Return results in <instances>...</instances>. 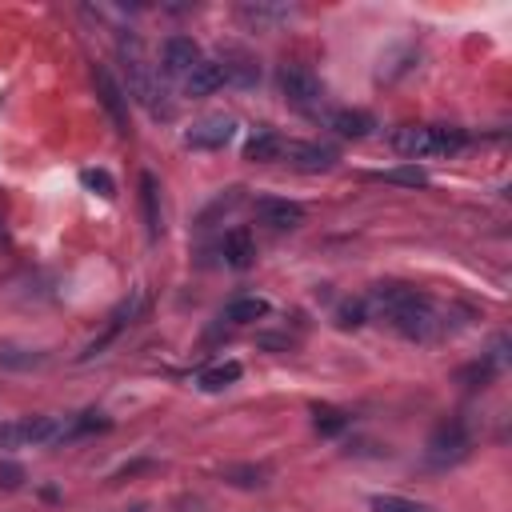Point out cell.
<instances>
[{
    "label": "cell",
    "instance_id": "obj_17",
    "mask_svg": "<svg viewBox=\"0 0 512 512\" xmlns=\"http://www.w3.org/2000/svg\"><path fill=\"white\" fill-rule=\"evenodd\" d=\"M240 360H224V364H212V368H204L200 376H196V384L204 388V392H220V388H228V384H236L240 380Z\"/></svg>",
    "mask_w": 512,
    "mask_h": 512
},
{
    "label": "cell",
    "instance_id": "obj_15",
    "mask_svg": "<svg viewBox=\"0 0 512 512\" xmlns=\"http://www.w3.org/2000/svg\"><path fill=\"white\" fill-rule=\"evenodd\" d=\"M280 156H284V136H276V132H256L244 144V160H252V164H272Z\"/></svg>",
    "mask_w": 512,
    "mask_h": 512
},
{
    "label": "cell",
    "instance_id": "obj_10",
    "mask_svg": "<svg viewBox=\"0 0 512 512\" xmlns=\"http://www.w3.org/2000/svg\"><path fill=\"white\" fill-rule=\"evenodd\" d=\"M256 216H260L268 228H276V232H292V228L304 224V208H300L296 200H280V196L256 200Z\"/></svg>",
    "mask_w": 512,
    "mask_h": 512
},
{
    "label": "cell",
    "instance_id": "obj_19",
    "mask_svg": "<svg viewBox=\"0 0 512 512\" xmlns=\"http://www.w3.org/2000/svg\"><path fill=\"white\" fill-rule=\"evenodd\" d=\"M312 424H316L320 436H336V432L348 428V412L336 408V404H312Z\"/></svg>",
    "mask_w": 512,
    "mask_h": 512
},
{
    "label": "cell",
    "instance_id": "obj_26",
    "mask_svg": "<svg viewBox=\"0 0 512 512\" xmlns=\"http://www.w3.org/2000/svg\"><path fill=\"white\" fill-rule=\"evenodd\" d=\"M24 436H20V420H0V448H20Z\"/></svg>",
    "mask_w": 512,
    "mask_h": 512
},
{
    "label": "cell",
    "instance_id": "obj_3",
    "mask_svg": "<svg viewBox=\"0 0 512 512\" xmlns=\"http://www.w3.org/2000/svg\"><path fill=\"white\" fill-rule=\"evenodd\" d=\"M120 56H124V68H128V92L156 116V120H168L172 116V104L164 100L168 92L160 88V80L152 76V68H148V60H144V48H140V40L136 36H128V40H120Z\"/></svg>",
    "mask_w": 512,
    "mask_h": 512
},
{
    "label": "cell",
    "instance_id": "obj_20",
    "mask_svg": "<svg viewBox=\"0 0 512 512\" xmlns=\"http://www.w3.org/2000/svg\"><path fill=\"white\" fill-rule=\"evenodd\" d=\"M376 180H388V184H408V188H420L428 184V172L416 168V164H404V168H388V172H372Z\"/></svg>",
    "mask_w": 512,
    "mask_h": 512
},
{
    "label": "cell",
    "instance_id": "obj_6",
    "mask_svg": "<svg viewBox=\"0 0 512 512\" xmlns=\"http://www.w3.org/2000/svg\"><path fill=\"white\" fill-rule=\"evenodd\" d=\"M232 132H236V120L224 116V112H212V116H200L184 132V144L188 148H200V152H216V148H224L232 140Z\"/></svg>",
    "mask_w": 512,
    "mask_h": 512
},
{
    "label": "cell",
    "instance_id": "obj_5",
    "mask_svg": "<svg viewBox=\"0 0 512 512\" xmlns=\"http://www.w3.org/2000/svg\"><path fill=\"white\" fill-rule=\"evenodd\" d=\"M280 92H284V100H288L296 112H312V108H320V100H324V84H320L308 68H296V64H284V68H280Z\"/></svg>",
    "mask_w": 512,
    "mask_h": 512
},
{
    "label": "cell",
    "instance_id": "obj_2",
    "mask_svg": "<svg viewBox=\"0 0 512 512\" xmlns=\"http://www.w3.org/2000/svg\"><path fill=\"white\" fill-rule=\"evenodd\" d=\"M388 144L396 156L416 164L424 156H456L468 144V136L464 128H452V124H404L388 136Z\"/></svg>",
    "mask_w": 512,
    "mask_h": 512
},
{
    "label": "cell",
    "instance_id": "obj_25",
    "mask_svg": "<svg viewBox=\"0 0 512 512\" xmlns=\"http://www.w3.org/2000/svg\"><path fill=\"white\" fill-rule=\"evenodd\" d=\"M24 484V468L16 460H0V488L4 492H16Z\"/></svg>",
    "mask_w": 512,
    "mask_h": 512
},
{
    "label": "cell",
    "instance_id": "obj_4",
    "mask_svg": "<svg viewBox=\"0 0 512 512\" xmlns=\"http://www.w3.org/2000/svg\"><path fill=\"white\" fill-rule=\"evenodd\" d=\"M468 448H472V436H468L464 420H456V416L452 420H440L432 428V436H428V464H436V468L460 464L468 456Z\"/></svg>",
    "mask_w": 512,
    "mask_h": 512
},
{
    "label": "cell",
    "instance_id": "obj_23",
    "mask_svg": "<svg viewBox=\"0 0 512 512\" xmlns=\"http://www.w3.org/2000/svg\"><path fill=\"white\" fill-rule=\"evenodd\" d=\"M364 320H368L364 300H344V304L336 308V328H360Z\"/></svg>",
    "mask_w": 512,
    "mask_h": 512
},
{
    "label": "cell",
    "instance_id": "obj_21",
    "mask_svg": "<svg viewBox=\"0 0 512 512\" xmlns=\"http://www.w3.org/2000/svg\"><path fill=\"white\" fill-rule=\"evenodd\" d=\"M372 512H432L428 504H420V500H408V496H392V492H384V496H372Z\"/></svg>",
    "mask_w": 512,
    "mask_h": 512
},
{
    "label": "cell",
    "instance_id": "obj_1",
    "mask_svg": "<svg viewBox=\"0 0 512 512\" xmlns=\"http://www.w3.org/2000/svg\"><path fill=\"white\" fill-rule=\"evenodd\" d=\"M364 308H372L376 316H384L404 340H432V336L440 332V316H436L432 300L420 296V292L408 288V284H396V280L372 284Z\"/></svg>",
    "mask_w": 512,
    "mask_h": 512
},
{
    "label": "cell",
    "instance_id": "obj_22",
    "mask_svg": "<svg viewBox=\"0 0 512 512\" xmlns=\"http://www.w3.org/2000/svg\"><path fill=\"white\" fill-rule=\"evenodd\" d=\"M80 184H84L88 192L104 196V200H112V196H116V180H112L104 168H84V172H80Z\"/></svg>",
    "mask_w": 512,
    "mask_h": 512
},
{
    "label": "cell",
    "instance_id": "obj_11",
    "mask_svg": "<svg viewBox=\"0 0 512 512\" xmlns=\"http://www.w3.org/2000/svg\"><path fill=\"white\" fill-rule=\"evenodd\" d=\"M224 84H228V76H224V64H220V60H200V64L184 76L188 96H212V92L224 88Z\"/></svg>",
    "mask_w": 512,
    "mask_h": 512
},
{
    "label": "cell",
    "instance_id": "obj_7",
    "mask_svg": "<svg viewBox=\"0 0 512 512\" xmlns=\"http://www.w3.org/2000/svg\"><path fill=\"white\" fill-rule=\"evenodd\" d=\"M92 84H96V96H100L104 112L112 116L116 132H128V96H124V88L112 80V72H108L104 64H96V68H92Z\"/></svg>",
    "mask_w": 512,
    "mask_h": 512
},
{
    "label": "cell",
    "instance_id": "obj_14",
    "mask_svg": "<svg viewBox=\"0 0 512 512\" xmlns=\"http://www.w3.org/2000/svg\"><path fill=\"white\" fill-rule=\"evenodd\" d=\"M224 260L232 264V268H252V260H256V240H252V232L248 228H232L228 236H224Z\"/></svg>",
    "mask_w": 512,
    "mask_h": 512
},
{
    "label": "cell",
    "instance_id": "obj_16",
    "mask_svg": "<svg viewBox=\"0 0 512 512\" xmlns=\"http://www.w3.org/2000/svg\"><path fill=\"white\" fill-rule=\"evenodd\" d=\"M264 316H268V300L264 296H236L224 308V320H232V324H252V320H264Z\"/></svg>",
    "mask_w": 512,
    "mask_h": 512
},
{
    "label": "cell",
    "instance_id": "obj_24",
    "mask_svg": "<svg viewBox=\"0 0 512 512\" xmlns=\"http://www.w3.org/2000/svg\"><path fill=\"white\" fill-rule=\"evenodd\" d=\"M240 16H244V20H252V24H264V20H284V16H288V8H268V4H244V8H240Z\"/></svg>",
    "mask_w": 512,
    "mask_h": 512
},
{
    "label": "cell",
    "instance_id": "obj_13",
    "mask_svg": "<svg viewBox=\"0 0 512 512\" xmlns=\"http://www.w3.org/2000/svg\"><path fill=\"white\" fill-rule=\"evenodd\" d=\"M140 208H144L148 236L160 240V232H164V216H160V188H156V176H152V172L140 176Z\"/></svg>",
    "mask_w": 512,
    "mask_h": 512
},
{
    "label": "cell",
    "instance_id": "obj_8",
    "mask_svg": "<svg viewBox=\"0 0 512 512\" xmlns=\"http://www.w3.org/2000/svg\"><path fill=\"white\" fill-rule=\"evenodd\" d=\"M284 156H288L292 168H300V172H328V168L340 160L336 148L316 144V140H284Z\"/></svg>",
    "mask_w": 512,
    "mask_h": 512
},
{
    "label": "cell",
    "instance_id": "obj_12",
    "mask_svg": "<svg viewBox=\"0 0 512 512\" xmlns=\"http://www.w3.org/2000/svg\"><path fill=\"white\" fill-rule=\"evenodd\" d=\"M328 124H332L340 136L364 140V136H372V128H376V116H372V112H360V108H336V112L328 116Z\"/></svg>",
    "mask_w": 512,
    "mask_h": 512
},
{
    "label": "cell",
    "instance_id": "obj_9",
    "mask_svg": "<svg viewBox=\"0 0 512 512\" xmlns=\"http://www.w3.org/2000/svg\"><path fill=\"white\" fill-rule=\"evenodd\" d=\"M160 60H164V76H188L200 64V48L192 36H168L160 48Z\"/></svg>",
    "mask_w": 512,
    "mask_h": 512
},
{
    "label": "cell",
    "instance_id": "obj_18",
    "mask_svg": "<svg viewBox=\"0 0 512 512\" xmlns=\"http://www.w3.org/2000/svg\"><path fill=\"white\" fill-rule=\"evenodd\" d=\"M268 476H272L268 464H228L224 468V480L236 484V488H264Z\"/></svg>",
    "mask_w": 512,
    "mask_h": 512
}]
</instances>
